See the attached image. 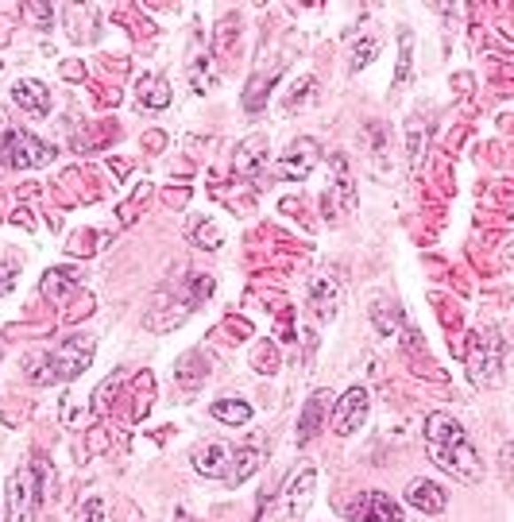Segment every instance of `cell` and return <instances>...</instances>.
Listing matches in <instances>:
<instances>
[{
	"label": "cell",
	"mask_w": 514,
	"mask_h": 522,
	"mask_svg": "<svg viewBox=\"0 0 514 522\" xmlns=\"http://www.w3.org/2000/svg\"><path fill=\"white\" fill-rule=\"evenodd\" d=\"M379 55V39H363V43H356V47H352V66H368L371 58Z\"/></svg>",
	"instance_id": "cell-29"
},
{
	"label": "cell",
	"mask_w": 514,
	"mask_h": 522,
	"mask_svg": "<svg viewBox=\"0 0 514 522\" xmlns=\"http://www.w3.org/2000/svg\"><path fill=\"white\" fill-rule=\"evenodd\" d=\"M190 82H194V90H198V93L213 90L217 74H213V66H209V55H194V58H190Z\"/></svg>",
	"instance_id": "cell-25"
},
{
	"label": "cell",
	"mask_w": 514,
	"mask_h": 522,
	"mask_svg": "<svg viewBox=\"0 0 514 522\" xmlns=\"http://www.w3.org/2000/svg\"><path fill=\"white\" fill-rule=\"evenodd\" d=\"M209 294H213L209 275H190L186 291H175V283H167L163 291H155L152 310L144 317V329H152V333H170V329H178Z\"/></svg>",
	"instance_id": "cell-2"
},
{
	"label": "cell",
	"mask_w": 514,
	"mask_h": 522,
	"mask_svg": "<svg viewBox=\"0 0 514 522\" xmlns=\"http://www.w3.org/2000/svg\"><path fill=\"white\" fill-rule=\"evenodd\" d=\"M371 322H376V329H379L383 337H394V329L402 325V314L394 310V306H391V314H387V302L376 298V306H371Z\"/></svg>",
	"instance_id": "cell-24"
},
{
	"label": "cell",
	"mask_w": 514,
	"mask_h": 522,
	"mask_svg": "<svg viewBox=\"0 0 514 522\" xmlns=\"http://www.w3.org/2000/svg\"><path fill=\"white\" fill-rule=\"evenodd\" d=\"M16 275H19L16 260H12V255H4V260H0V294L12 291V286H16Z\"/></svg>",
	"instance_id": "cell-30"
},
{
	"label": "cell",
	"mask_w": 514,
	"mask_h": 522,
	"mask_svg": "<svg viewBox=\"0 0 514 522\" xmlns=\"http://www.w3.org/2000/svg\"><path fill=\"white\" fill-rule=\"evenodd\" d=\"M368 410H371V399L363 387H352L345 391V399L337 402L333 410V433H340V438H348V433H356L363 422H368Z\"/></svg>",
	"instance_id": "cell-9"
},
{
	"label": "cell",
	"mask_w": 514,
	"mask_h": 522,
	"mask_svg": "<svg viewBox=\"0 0 514 522\" xmlns=\"http://www.w3.org/2000/svg\"><path fill=\"white\" fill-rule=\"evenodd\" d=\"M206 376H209V360H206V353H186L175 364V379H178V387L182 391H190V395H194V391L201 387V383H206Z\"/></svg>",
	"instance_id": "cell-17"
},
{
	"label": "cell",
	"mask_w": 514,
	"mask_h": 522,
	"mask_svg": "<svg viewBox=\"0 0 514 522\" xmlns=\"http://www.w3.org/2000/svg\"><path fill=\"white\" fill-rule=\"evenodd\" d=\"M352 209H356V186H352V178L340 170L333 190L325 194V217H345V213H352Z\"/></svg>",
	"instance_id": "cell-18"
},
{
	"label": "cell",
	"mask_w": 514,
	"mask_h": 522,
	"mask_svg": "<svg viewBox=\"0 0 514 522\" xmlns=\"http://www.w3.org/2000/svg\"><path fill=\"white\" fill-rule=\"evenodd\" d=\"M406 503L417 507L422 515H441V510L448 507V495L433 480H410V487H406Z\"/></svg>",
	"instance_id": "cell-15"
},
{
	"label": "cell",
	"mask_w": 514,
	"mask_h": 522,
	"mask_svg": "<svg viewBox=\"0 0 514 522\" xmlns=\"http://www.w3.org/2000/svg\"><path fill=\"white\" fill-rule=\"evenodd\" d=\"M93 364V337H70L62 340L55 353H31L27 356V379L31 383H66L78 379Z\"/></svg>",
	"instance_id": "cell-3"
},
{
	"label": "cell",
	"mask_w": 514,
	"mask_h": 522,
	"mask_svg": "<svg viewBox=\"0 0 514 522\" xmlns=\"http://www.w3.org/2000/svg\"><path fill=\"white\" fill-rule=\"evenodd\" d=\"M12 101H16L24 113H31V116H47V113H51V90H47L43 82H35V78L16 82V85H12Z\"/></svg>",
	"instance_id": "cell-14"
},
{
	"label": "cell",
	"mask_w": 514,
	"mask_h": 522,
	"mask_svg": "<svg viewBox=\"0 0 514 522\" xmlns=\"http://www.w3.org/2000/svg\"><path fill=\"white\" fill-rule=\"evenodd\" d=\"M0 159L16 170H31V167H47L55 152H51L43 140H35L31 132H19V128H8L4 144H0Z\"/></svg>",
	"instance_id": "cell-5"
},
{
	"label": "cell",
	"mask_w": 514,
	"mask_h": 522,
	"mask_svg": "<svg viewBox=\"0 0 514 522\" xmlns=\"http://www.w3.org/2000/svg\"><path fill=\"white\" fill-rule=\"evenodd\" d=\"M24 12H27V16H35L39 24H47V19H51V4H27Z\"/></svg>",
	"instance_id": "cell-32"
},
{
	"label": "cell",
	"mask_w": 514,
	"mask_h": 522,
	"mask_svg": "<svg viewBox=\"0 0 514 522\" xmlns=\"http://www.w3.org/2000/svg\"><path fill=\"white\" fill-rule=\"evenodd\" d=\"M317 159H321V152L314 140H294L291 152L275 163V175L283 178V183H302V178H309V170L317 167Z\"/></svg>",
	"instance_id": "cell-8"
},
{
	"label": "cell",
	"mask_w": 514,
	"mask_h": 522,
	"mask_svg": "<svg viewBox=\"0 0 514 522\" xmlns=\"http://www.w3.org/2000/svg\"><path fill=\"white\" fill-rule=\"evenodd\" d=\"M410 66H414V31L402 27L399 31V74H394V85H406V78H410Z\"/></svg>",
	"instance_id": "cell-22"
},
{
	"label": "cell",
	"mask_w": 514,
	"mask_h": 522,
	"mask_svg": "<svg viewBox=\"0 0 514 522\" xmlns=\"http://www.w3.org/2000/svg\"><path fill=\"white\" fill-rule=\"evenodd\" d=\"M425 449H430V461L437 468H445V472H453L456 480L476 484L479 476H484V461H479V453L472 449V441H468L464 425H460L453 414L433 410L430 418H425Z\"/></svg>",
	"instance_id": "cell-1"
},
{
	"label": "cell",
	"mask_w": 514,
	"mask_h": 522,
	"mask_svg": "<svg viewBox=\"0 0 514 522\" xmlns=\"http://www.w3.org/2000/svg\"><path fill=\"white\" fill-rule=\"evenodd\" d=\"M229 464H232V449L224 441H209L194 453V468L201 476H213V480H224V476H229Z\"/></svg>",
	"instance_id": "cell-11"
},
{
	"label": "cell",
	"mask_w": 514,
	"mask_h": 522,
	"mask_svg": "<svg viewBox=\"0 0 514 522\" xmlns=\"http://www.w3.org/2000/svg\"><path fill=\"white\" fill-rule=\"evenodd\" d=\"M502 364H507V340L499 337V329H479L468 353V376L476 387H495L502 383Z\"/></svg>",
	"instance_id": "cell-4"
},
{
	"label": "cell",
	"mask_w": 514,
	"mask_h": 522,
	"mask_svg": "<svg viewBox=\"0 0 514 522\" xmlns=\"http://www.w3.org/2000/svg\"><path fill=\"white\" fill-rule=\"evenodd\" d=\"M209 414H213L217 422H224V425H248V422H252V407H248V402H240V399H221V402H213Z\"/></svg>",
	"instance_id": "cell-20"
},
{
	"label": "cell",
	"mask_w": 514,
	"mask_h": 522,
	"mask_svg": "<svg viewBox=\"0 0 514 522\" xmlns=\"http://www.w3.org/2000/svg\"><path fill=\"white\" fill-rule=\"evenodd\" d=\"M78 286H82V275L70 271V268H58V271L43 275V294H47L51 302H66V294L78 291Z\"/></svg>",
	"instance_id": "cell-19"
},
{
	"label": "cell",
	"mask_w": 514,
	"mask_h": 522,
	"mask_svg": "<svg viewBox=\"0 0 514 522\" xmlns=\"http://www.w3.org/2000/svg\"><path fill=\"white\" fill-rule=\"evenodd\" d=\"M352 518L356 522H402V507L383 492H368L352 503Z\"/></svg>",
	"instance_id": "cell-10"
},
{
	"label": "cell",
	"mask_w": 514,
	"mask_h": 522,
	"mask_svg": "<svg viewBox=\"0 0 514 522\" xmlns=\"http://www.w3.org/2000/svg\"><path fill=\"white\" fill-rule=\"evenodd\" d=\"M337 294H340V283L337 275H317L314 286H309V310H314V317H333L337 310Z\"/></svg>",
	"instance_id": "cell-16"
},
{
	"label": "cell",
	"mask_w": 514,
	"mask_h": 522,
	"mask_svg": "<svg viewBox=\"0 0 514 522\" xmlns=\"http://www.w3.org/2000/svg\"><path fill=\"white\" fill-rule=\"evenodd\" d=\"M194 244H198V248H221V244H224V237H221V229L217 225H213V221H198V225H194Z\"/></svg>",
	"instance_id": "cell-27"
},
{
	"label": "cell",
	"mask_w": 514,
	"mask_h": 522,
	"mask_svg": "<svg viewBox=\"0 0 514 522\" xmlns=\"http://www.w3.org/2000/svg\"><path fill=\"white\" fill-rule=\"evenodd\" d=\"M314 85H317V82L309 78V74H306V78H298V82L291 85V97H286L283 109H286V113H294V109H302V105H309V101H314V93H317Z\"/></svg>",
	"instance_id": "cell-26"
},
{
	"label": "cell",
	"mask_w": 514,
	"mask_h": 522,
	"mask_svg": "<svg viewBox=\"0 0 514 522\" xmlns=\"http://www.w3.org/2000/svg\"><path fill=\"white\" fill-rule=\"evenodd\" d=\"M422 147H425V136H417V128H410V167L414 170L422 163Z\"/></svg>",
	"instance_id": "cell-31"
},
{
	"label": "cell",
	"mask_w": 514,
	"mask_h": 522,
	"mask_svg": "<svg viewBox=\"0 0 514 522\" xmlns=\"http://www.w3.org/2000/svg\"><path fill=\"white\" fill-rule=\"evenodd\" d=\"M175 522H194V518H190L186 510H178V515H175Z\"/></svg>",
	"instance_id": "cell-33"
},
{
	"label": "cell",
	"mask_w": 514,
	"mask_h": 522,
	"mask_svg": "<svg viewBox=\"0 0 514 522\" xmlns=\"http://www.w3.org/2000/svg\"><path fill=\"white\" fill-rule=\"evenodd\" d=\"M74 522H105V499H85V503L78 507V515H74Z\"/></svg>",
	"instance_id": "cell-28"
},
{
	"label": "cell",
	"mask_w": 514,
	"mask_h": 522,
	"mask_svg": "<svg viewBox=\"0 0 514 522\" xmlns=\"http://www.w3.org/2000/svg\"><path fill=\"white\" fill-rule=\"evenodd\" d=\"M255 468H260V449H252V445H248V449L232 453V464H229V476H224V480H229V484H244Z\"/></svg>",
	"instance_id": "cell-21"
},
{
	"label": "cell",
	"mask_w": 514,
	"mask_h": 522,
	"mask_svg": "<svg viewBox=\"0 0 514 522\" xmlns=\"http://www.w3.org/2000/svg\"><path fill=\"white\" fill-rule=\"evenodd\" d=\"M329 391H314L306 402V410H302V418H298V445H306V441H314L317 438V430H321V422L329 418Z\"/></svg>",
	"instance_id": "cell-13"
},
{
	"label": "cell",
	"mask_w": 514,
	"mask_h": 522,
	"mask_svg": "<svg viewBox=\"0 0 514 522\" xmlns=\"http://www.w3.org/2000/svg\"><path fill=\"white\" fill-rule=\"evenodd\" d=\"M237 175L244 178H260L267 170V136H248L240 147H237Z\"/></svg>",
	"instance_id": "cell-12"
},
{
	"label": "cell",
	"mask_w": 514,
	"mask_h": 522,
	"mask_svg": "<svg viewBox=\"0 0 514 522\" xmlns=\"http://www.w3.org/2000/svg\"><path fill=\"white\" fill-rule=\"evenodd\" d=\"M314 487H317V468H302V472L291 476V484H286L283 492V510H278V518L283 522H298L314 503Z\"/></svg>",
	"instance_id": "cell-6"
},
{
	"label": "cell",
	"mask_w": 514,
	"mask_h": 522,
	"mask_svg": "<svg viewBox=\"0 0 514 522\" xmlns=\"http://www.w3.org/2000/svg\"><path fill=\"white\" fill-rule=\"evenodd\" d=\"M39 484L35 476L27 472H16L12 480H8V522H31L35 518V503H39Z\"/></svg>",
	"instance_id": "cell-7"
},
{
	"label": "cell",
	"mask_w": 514,
	"mask_h": 522,
	"mask_svg": "<svg viewBox=\"0 0 514 522\" xmlns=\"http://www.w3.org/2000/svg\"><path fill=\"white\" fill-rule=\"evenodd\" d=\"M139 101L152 105V109H167V105H170L167 82H163V78H147V82H139Z\"/></svg>",
	"instance_id": "cell-23"
}]
</instances>
